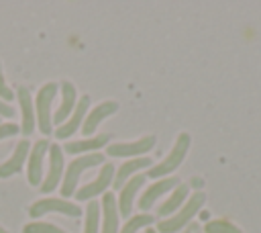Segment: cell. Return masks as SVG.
Listing matches in <instances>:
<instances>
[{
    "label": "cell",
    "mask_w": 261,
    "mask_h": 233,
    "mask_svg": "<svg viewBox=\"0 0 261 233\" xmlns=\"http://www.w3.org/2000/svg\"><path fill=\"white\" fill-rule=\"evenodd\" d=\"M12 114H14V108L4 104V102H0V116H12Z\"/></svg>",
    "instance_id": "4316f807"
},
{
    "label": "cell",
    "mask_w": 261,
    "mask_h": 233,
    "mask_svg": "<svg viewBox=\"0 0 261 233\" xmlns=\"http://www.w3.org/2000/svg\"><path fill=\"white\" fill-rule=\"evenodd\" d=\"M73 108H75V88H73L71 82H61V106L57 108V112L53 116V123L61 127L71 116Z\"/></svg>",
    "instance_id": "2e32d148"
},
{
    "label": "cell",
    "mask_w": 261,
    "mask_h": 233,
    "mask_svg": "<svg viewBox=\"0 0 261 233\" xmlns=\"http://www.w3.org/2000/svg\"><path fill=\"white\" fill-rule=\"evenodd\" d=\"M0 98H4V100H12L14 98V92L6 86V82H4V76H2V65H0Z\"/></svg>",
    "instance_id": "484cf974"
},
{
    "label": "cell",
    "mask_w": 261,
    "mask_h": 233,
    "mask_svg": "<svg viewBox=\"0 0 261 233\" xmlns=\"http://www.w3.org/2000/svg\"><path fill=\"white\" fill-rule=\"evenodd\" d=\"M61 176H63V151L57 143H53V145H49V174H47L45 182H41V192L55 190Z\"/></svg>",
    "instance_id": "52a82bcc"
},
{
    "label": "cell",
    "mask_w": 261,
    "mask_h": 233,
    "mask_svg": "<svg viewBox=\"0 0 261 233\" xmlns=\"http://www.w3.org/2000/svg\"><path fill=\"white\" fill-rule=\"evenodd\" d=\"M55 92H57V84L55 82H47L41 86V90L37 92V98H35V119H37V125H39V131L43 135H49L51 133V102L55 98Z\"/></svg>",
    "instance_id": "277c9868"
},
{
    "label": "cell",
    "mask_w": 261,
    "mask_h": 233,
    "mask_svg": "<svg viewBox=\"0 0 261 233\" xmlns=\"http://www.w3.org/2000/svg\"><path fill=\"white\" fill-rule=\"evenodd\" d=\"M155 137L153 135H147V137H141L137 141H120V143H112L108 145L106 153L110 157H137V155H143L147 151H151L155 147Z\"/></svg>",
    "instance_id": "5b68a950"
},
{
    "label": "cell",
    "mask_w": 261,
    "mask_h": 233,
    "mask_svg": "<svg viewBox=\"0 0 261 233\" xmlns=\"http://www.w3.org/2000/svg\"><path fill=\"white\" fill-rule=\"evenodd\" d=\"M100 217H102V206H100V202H98V200L88 202V206H86V227H84V233H98Z\"/></svg>",
    "instance_id": "44dd1931"
},
{
    "label": "cell",
    "mask_w": 261,
    "mask_h": 233,
    "mask_svg": "<svg viewBox=\"0 0 261 233\" xmlns=\"http://www.w3.org/2000/svg\"><path fill=\"white\" fill-rule=\"evenodd\" d=\"M47 151H49V141L47 139H41V141H37L31 147V153H29V174H27V180H29L31 186H39L41 180H43V157H45Z\"/></svg>",
    "instance_id": "9c48e42d"
},
{
    "label": "cell",
    "mask_w": 261,
    "mask_h": 233,
    "mask_svg": "<svg viewBox=\"0 0 261 233\" xmlns=\"http://www.w3.org/2000/svg\"><path fill=\"white\" fill-rule=\"evenodd\" d=\"M88 106H90V98H88V96H82V98L77 100V104H75L71 116H69L61 127H57L55 137H57V139H67V137H71V135L80 129V123L84 121V116H86V112H88Z\"/></svg>",
    "instance_id": "30bf717a"
},
{
    "label": "cell",
    "mask_w": 261,
    "mask_h": 233,
    "mask_svg": "<svg viewBox=\"0 0 261 233\" xmlns=\"http://www.w3.org/2000/svg\"><path fill=\"white\" fill-rule=\"evenodd\" d=\"M0 233H8V231H6V229H4V227H0Z\"/></svg>",
    "instance_id": "83f0119b"
},
{
    "label": "cell",
    "mask_w": 261,
    "mask_h": 233,
    "mask_svg": "<svg viewBox=\"0 0 261 233\" xmlns=\"http://www.w3.org/2000/svg\"><path fill=\"white\" fill-rule=\"evenodd\" d=\"M102 229L100 233H118V204L112 192H104L102 196Z\"/></svg>",
    "instance_id": "5bb4252c"
},
{
    "label": "cell",
    "mask_w": 261,
    "mask_h": 233,
    "mask_svg": "<svg viewBox=\"0 0 261 233\" xmlns=\"http://www.w3.org/2000/svg\"><path fill=\"white\" fill-rule=\"evenodd\" d=\"M112 180H114V166H112V164H104L102 170H100V174H98V178H96L94 182H90V184L77 188L73 196H75L77 200H88V198H92V196L104 192V190L110 186Z\"/></svg>",
    "instance_id": "ba28073f"
},
{
    "label": "cell",
    "mask_w": 261,
    "mask_h": 233,
    "mask_svg": "<svg viewBox=\"0 0 261 233\" xmlns=\"http://www.w3.org/2000/svg\"><path fill=\"white\" fill-rule=\"evenodd\" d=\"M188 186L186 184H177L173 190H171V194H169V198L157 208V213H159V217L161 219H167V217H171L173 213H177L179 211V206L184 204V200H186V196H188Z\"/></svg>",
    "instance_id": "d6986e66"
},
{
    "label": "cell",
    "mask_w": 261,
    "mask_h": 233,
    "mask_svg": "<svg viewBox=\"0 0 261 233\" xmlns=\"http://www.w3.org/2000/svg\"><path fill=\"white\" fill-rule=\"evenodd\" d=\"M0 125H2V123H0Z\"/></svg>",
    "instance_id": "f546056e"
},
{
    "label": "cell",
    "mask_w": 261,
    "mask_h": 233,
    "mask_svg": "<svg viewBox=\"0 0 261 233\" xmlns=\"http://www.w3.org/2000/svg\"><path fill=\"white\" fill-rule=\"evenodd\" d=\"M18 131H20V127L14 125V123H4V125H0V141L6 139V137H10V135H16Z\"/></svg>",
    "instance_id": "d4e9b609"
},
{
    "label": "cell",
    "mask_w": 261,
    "mask_h": 233,
    "mask_svg": "<svg viewBox=\"0 0 261 233\" xmlns=\"http://www.w3.org/2000/svg\"><path fill=\"white\" fill-rule=\"evenodd\" d=\"M102 161H104V155H102V153H96V151H94V153H88V155H82V157H75V159L67 166L65 174H63L61 194H63V196L75 194V190H77V180H80L82 172H84L86 168L98 166V164H102Z\"/></svg>",
    "instance_id": "3957f363"
},
{
    "label": "cell",
    "mask_w": 261,
    "mask_h": 233,
    "mask_svg": "<svg viewBox=\"0 0 261 233\" xmlns=\"http://www.w3.org/2000/svg\"><path fill=\"white\" fill-rule=\"evenodd\" d=\"M141 168H151V157H130L126 159L120 168H118V174L114 176V188L120 190L128 178H133V174Z\"/></svg>",
    "instance_id": "ac0fdd59"
},
{
    "label": "cell",
    "mask_w": 261,
    "mask_h": 233,
    "mask_svg": "<svg viewBox=\"0 0 261 233\" xmlns=\"http://www.w3.org/2000/svg\"><path fill=\"white\" fill-rule=\"evenodd\" d=\"M204 202H206V194H204L202 190L194 192V194L188 198V202L179 206L177 213H173L171 217L161 219V223H157V231H159V233H175V231H179L181 227H186V225L196 217V213L204 206Z\"/></svg>",
    "instance_id": "6da1fadb"
},
{
    "label": "cell",
    "mask_w": 261,
    "mask_h": 233,
    "mask_svg": "<svg viewBox=\"0 0 261 233\" xmlns=\"http://www.w3.org/2000/svg\"><path fill=\"white\" fill-rule=\"evenodd\" d=\"M147 233H157V231L155 229H147Z\"/></svg>",
    "instance_id": "f1b7e54d"
},
{
    "label": "cell",
    "mask_w": 261,
    "mask_h": 233,
    "mask_svg": "<svg viewBox=\"0 0 261 233\" xmlns=\"http://www.w3.org/2000/svg\"><path fill=\"white\" fill-rule=\"evenodd\" d=\"M145 180H147V176L145 174H137V176H133L122 188H120V194H118V215H122V217H130V208H133V200H135V194H137V190L145 184Z\"/></svg>",
    "instance_id": "8fae6325"
},
{
    "label": "cell",
    "mask_w": 261,
    "mask_h": 233,
    "mask_svg": "<svg viewBox=\"0 0 261 233\" xmlns=\"http://www.w3.org/2000/svg\"><path fill=\"white\" fill-rule=\"evenodd\" d=\"M110 141V135L102 133L98 137H90V139H80V141H67L65 143V151L67 153H84V151H96L100 147H104Z\"/></svg>",
    "instance_id": "ffe728a7"
},
{
    "label": "cell",
    "mask_w": 261,
    "mask_h": 233,
    "mask_svg": "<svg viewBox=\"0 0 261 233\" xmlns=\"http://www.w3.org/2000/svg\"><path fill=\"white\" fill-rule=\"evenodd\" d=\"M29 153H31V141L29 139L18 141V145L12 151V155L4 164H0V178H8V176L20 172L24 159H29Z\"/></svg>",
    "instance_id": "4fadbf2b"
},
{
    "label": "cell",
    "mask_w": 261,
    "mask_h": 233,
    "mask_svg": "<svg viewBox=\"0 0 261 233\" xmlns=\"http://www.w3.org/2000/svg\"><path fill=\"white\" fill-rule=\"evenodd\" d=\"M16 96H18V104H20V108H22V127H20V133H22V135H31V133L35 131V123H37L31 92H29L24 86H20V88L16 90Z\"/></svg>",
    "instance_id": "e0dca14e"
},
{
    "label": "cell",
    "mask_w": 261,
    "mask_h": 233,
    "mask_svg": "<svg viewBox=\"0 0 261 233\" xmlns=\"http://www.w3.org/2000/svg\"><path fill=\"white\" fill-rule=\"evenodd\" d=\"M188 149H190V135L188 133H179L175 143H173V147H171V151L167 153V157H163V161H159L157 166H151L145 176L147 178H163L165 174H171L173 170L179 168V164L184 161Z\"/></svg>",
    "instance_id": "7a4b0ae2"
},
{
    "label": "cell",
    "mask_w": 261,
    "mask_h": 233,
    "mask_svg": "<svg viewBox=\"0 0 261 233\" xmlns=\"http://www.w3.org/2000/svg\"><path fill=\"white\" fill-rule=\"evenodd\" d=\"M179 182H177V178H161V180H157L155 184H151L143 194H141V198H139V208H143V211H149L153 204H155V200L159 198V196H163L165 192H169L171 188H175Z\"/></svg>",
    "instance_id": "7c38bea8"
},
{
    "label": "cell",
    "mask_w": 261,
    "mask_h": 233,
    "mask_svg": "<svg viewBox=\"0 0 261 233\" xmlns=\"http://www.w3.org/2000/svg\"><path fill=\"white\" fill-rule=\"evenodd\" d=\"M45 213H63V215H69V217H80L82 208L67 202V200H61V198H43V200L33 202V206L29 208V215L33 219L43 217Z\"/></svg>",
    "instance_id": "8992f818"
},
{
    "label": "cell",
    "mask_w": 261,
    "mask_h": 233,
    "mask_svg": "<svg viewBox=\"0 0 261 233\" xmlns=\"http://www.w3.org/2000/svg\"><path fill=\"white\" fill-rule=\"evenodd\" d=\"M22 233H65L63 229H59L53 223H27L22 227Z\"/></svg>",
    "instance_id": "cb8c5ba5"
},
{
    "label": "cell",
    "mask_w": 261,
    "mask_h": 233,
    "mask_svg": "<svg viewBox=\"0 0 261 233\" xmlns=\"http://www.w3.org/2000/svg\"><path fill=\"white\" fill-rule=\"evenodd\" d=\"M153 223V215H137V217H130L126 223H124V227H122V231L120 233H137V229H141V227H147V225H151Z\"/></svg>",
    "instance_id": "603a6c76"
},
{
    "label": "cell",
    "mask_w": 261,
    "mask_h": 233,
    "mask_svg": "<svg viewBox=\"0 0 261 233\" xmlns=\"http://www.w3.org/2000/svg\"><path fill=\"white\" fill-rule=\"evenodd\" d=\"M118 110V104L114 102V100H106V102H102V104H98L96 108H92L90 110V114L86 116V121H84V127H82V133L90 139V135L96 131V127H98V123L100 121H104L106 116H110V114H114Z\"/></svg>",
    "instance_id": "9a60e30c"
},
{
    "label": "cell",
    "mask_w": 261,
    "mask_h": 233,
    "mask_svg": "<svg viewBox=\"0 0 261 233\" xmlns=\"http://www.w3.org/2000/svg\"><path fill=\"white\" fill-rule=\"evenodd\" d=\"M206 233H243L234 223L226 221V219H212L204 225Z\"/></svg>",
    "instance_id": "7402d4cb"
}]
</instances>
